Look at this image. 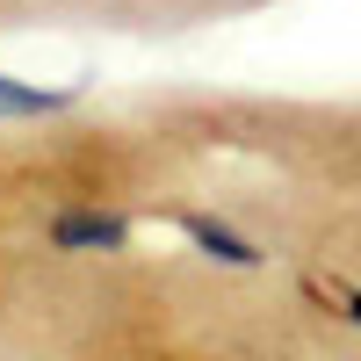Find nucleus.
<instances>
[{"label":"nucleus","mask_w":361,"mask_h":361,"mask_svg":"<svg viewBox=\"0 0 361 361\" xmlns=\"http://www.w3.org/2000/svg\"><path fill=\"white\" fill-rule=\"evenodd\" d=\"M73 102H80V87H22L0 73V116H58Z\"/></svg>","instance_id":"obj_3"},{"label":"nucleus","mask_w":361,"mask_h":361,"mask_svg":"<svg viewBox=\"0 0 361 361\" xmlns=\"http://www.w3.org/2000/svg\"><path fill=\"white\" fill-rule=\"evenodd\" d=\"M311 304H333L347 325H361V289H347V282H311Z\"/></svg>","instance_id":"obj_4"},{"label":"nucleus","mask_w":361,"mask_h":361,"mask_svg":"<svg viewBox=\"0 0 361 361\" xmlns=\"http://www.w3.org/2000/svg\"><path fill=\"white\" fill-rule=\"evenodd\" d=\"M51 246L58 253H123L130 224L109 217V209H58V217H51Z\"/></svg>","instance_id":"obj_1"},{"label":"nucleus","mask_w":361,"mask_h":361,"mask_svg":"<svg viewBox=\"0 0 361 361\" xmlns=\"http://www.w3.org/2000/svg\"><path fill=\"white\" fill-rule=\"evenodd\" d=\"M180 231L195 238V246L209 253V260H224V267H260L267 253L253 246V238H238L231 224H217V217H202V209H188V217H180Z\"/></svg>","instance_id":"obj_2"}]
</instances>
